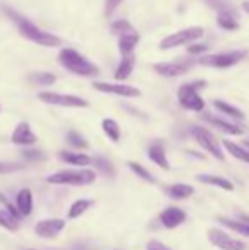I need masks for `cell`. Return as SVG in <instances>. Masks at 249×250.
I'll return each mask as SVG.
<instances>
[{
	"instance_id": "11",
	"label": "cell",
	"mask_w": 249,
	"mask_h": 250,
	"mask_svg": "<svg viewBox=\"0 0 249 250\" xmlns=\"http://www.w3.org/2000/svg\"><path fill=\"white\" fill-rule=\"evenodd\" d=\"M92 87L103 94H113V96L126 97V99H133V97H140V90L136 87L125 85V83H108V82H94Z\"/></svg>"
},
{
	"instance_id": "13",
	"label": "cell",
	"mask_w": 249,
	"mask_h": 250,
	"mask_svg": "<svg viewBox=\"0 0 249 250\" xmlns=\"http://www.w3.org/2000/svg\"><path fill=\"white\" fill-rule=\"evenodd\" d=\"M10 142L14 145L19 146H31L38 142V136L34 135V131L31 129V125L26 121H21L19 125L14 128L12 136H10Z\"/></svg>"
},
{
	"instance_id": "32",
	"label": "cell",
	"mask_w": 249,
	"mask_h": 250,
	"mask_svg": "<svg viewBox=\"0 0 249 250\" xmlns=\"http://www.w3.org/2000/svg\"><path fill=\"white\" fill-rule=\"evenodd\" d=\"M29 80L36 85H53L57 82V77L48 72H34L29 75Z\"/></svg>"
},
{
	"instance_id": "23",
	"label": "cell",
	"mask_w": 249,
	"mask_h": 250,
	"mask_svg": "<svg viewBox=\"0 0 249 250\" xmlns=\"http://www.w3.org/2000/svg\"><path fill=\"white\" fill-rule=\"evenodd\" d=\"M217 24H219V27H222V29H226V31L239 29V21L236 19L232 10H220V12L217 14Z\"/></svg>"
},
{
	"instance_id": "1",
	"label": "cell",
	"mask_w": 249,
	"mask_h": 250,
	"mask_svg": "<svg viewBox=\"0 0 249 250\" xmlns=\"http://www.w3.org/2000/svg\"><path fill=\"white\" fill-rule=\"evenodd\" d=\"M58 62L65 70H68L73 75L80 77H96L99 73V68L94 65L92 62L82 56L79 51H75L73 48H63L58 53Z\"/></svg>"
},
{
	"instance_id": "33",
	"label": "cell",
	"mask_w": 249,
	"mask_h": 250,
	"mask_svg": "<svg viewBox=\"0 0 249 250\" xmlns=\"http://www.w3.org/2000/svg\"><path fill=\"white\" fill-rule=\"evenodd\" d=\"M67 142H68L70 146H73V148H77V150L89 148V143H87V140L77 131H68V135H67Z\"/></svg>"
},
{
	"instance_id": "21",
	"label": "cell",
	"mask_w": 249,
	"mask_h": 250,
	"mask_svg": "<svg viewBox=\"0 0 249 250\" xmlns=\"http://www.w3.org/2000/svg\"><path fill=\"white\" fill-rule=\"evenodd\" d=\"M202 184H208V186H215V188H220L224 191H234V184L226 177H220V175H215V174H198L196 175Z\"/></svg>"
},
{
	"instance_id": "4",
	"label": "cell",
	"mask_w": 249,
	"mask_h": 250,
	"mask_svg": "<svg viewBox=\"0 0 249 250\" xmlns=\"http://www.w3.org/2000/svg\"><path fill=\"white\" fill-rule=\"evenodd\" d=\"M50 184L57 186H89L96 181V172L91 168H79V170H58L46 177Z\"/></svg>"
},
{
	"instance_id": "29",
	"label": "cell",
	"mask_w": 249,
	"mask_h": 250,
	"mask_svg": "<svg viewBox=\"0 0 249 250\" xmlns=\"http://www.w3.org/2000/svg\"><path fill=\"white\" fill-rule=\"evenodd\" d=\"M133 66H135V58H133V56L121 58L120 65H118L116 72H114V79H116V80H126L130 75H132Z\"/></svg>"
},
{
	"instance_id": "37",
	"label": "cell",
	"mask_w": 249,
	"mask_h": 250,
	"mask_svg": "<svg viewBox=\"0 0 249 250\" xmlns=\"http://www.w3.org/2000/svg\"><path fill=\"white\" fill-rule=\"evenodd\" d=\"M123 2V0H106V3H104V17H111L113 16V12L118 9V5Z\"/></svg>"
},
{
	"instance_id": "12",
	"label": "cell",
	"mask_w": 249,
	"mask_h": 250,
	"mask_svg": "<svg viewBox=\"0 0 249 250\" xmlns=\"http://www.w3.org/2000/svg\"><path fill=\"white\" fill-rule=\"evenodd\" d=\"M186 218H188L186 211L181 209V208H178V206L166 208V209L159 214L160 223H162V227L167 228V230H174V228L181 227V225L186 221Z\"/></svg>"
},
{
	"instance_id": "26",
	"label": "cell",
	"mask_w": 249,
	"mask_h": 250,
	"mask_svg": "<svg viewBox=\"0 0 249 250\" xmlns=\"http://www.w3.org/2000/svg\"><path fill=\"white\" fill-rule=\"evenodd\" d=\"M92 164H94V167H96L97 170L104 175V177L114 179V175H116L114 165L111 164V160H108L106 157H103V155H96V157H92Z\"/></svg>"
},
{
	"instance_id": "17",
	"label": "cell",
	"mask_w": 249,
	"mask_h": 250,
	"mask_svg": "<svg viewBox=\"0 0 249 250\" xmlns=\"http://www.w3.org/2000/svg\"><path fill=\"white\" fill-rule=\"evenodd\" d=\"M16 208L17 211L21 213V216H29L33 213V208H34V199H33V192L31 189L24 188L17 192L16 196Z\"/></svg>"
},
{
	"instance_id": "22",
	"label": "cell",
	"mask_w": 249,
	"mask_h": 250,
	"mask_svg": "<svg viewBox=\"0 0 249 250\" xmlns=\"http://www.w3.org/2000/svg\"><path fill=\"white\" fill-rule=\"evenodd\" d=\"M213 105H215V109L219 112H222L224 116H229L230 119H237V121H244V112L241 111L239 107H236V105L229 104V102L226 101H220V99H215L213 101Z\"/></svg>"
},
{
	"instance_id": "8",
	"label": "cell",
	"mask_w": 249,
	"mask_h": 250,
	"mask_svg": "<svg viewBox=\"0 0 249 250\" xmlns=\"http://www.w3.org/2000/svg\"><path fill=\"white\" fill-rule=\"evenodd\" d=\"M38 99L45 104L50 105H58V107H70V109H86L89 107V102L82 97L77 96H68V94H60V92H40Z\"/></svg>"
},
{
	"instance_id": "41",
	"label": "cell",
	"mask_w": 249,
	"mask_h": 250,
	"mask_svg": "<svg viewBox=\"0 0 249 250\" xmlns=\"http://www.w3.org/2000/svg\"><path fill=\"white\" fill-rule=\"evenodd\" d=\"M243 10L244 12L249 14V0H246V2H243Z\"/></svg>"
},
{
	"instance_id": "28",
	"label": "cell",
	"mask_w": 249,
	"mask_h": 250,
	"mask_svg": "<svg viewBox=\"0 0 249 250\" xmlns=\"http://www.w3.org/2000/svg\"><path fill=\"white\" fill-rule=\"evenodd\" d=\"M219 221L224 225L226 228H229V230L236 231L237 235H243V237H248L249 238V225L244 223V221L241 220H230V218H219Z\"/></svg>"
},
{
	"instance_id": "5",
	"label": "cell",
	"mask_w": 249,
	"mask_h": 250,
	"mask_svg": "<svg viewBox=\"0 0 249 250\" xmlns=\"http://www.w3.org/2000/svg\"><path fill=\"white\" fill-rule=\"evenodd\" d=\"M205 31L203 27L193 26V27H186V29H181L178 33H173L169 36H166L162 41L159 43L160 50H173V48L178 46H184V44H193L196 41H200V38H203Z\"/></svg>"
},
{
	"instance_id": "15",
	"label": "cell",
	"mask_w": 249,
	"mask_h": 250,
	"mask_svg": "<svg viewBox=\"0 0 249 250\" xmlns=\"http://www.w3.org/2000/svg\"><path fill=\"white\" fill-rule=\"evenodd\" d=\"M147 155H149L150 160H152L156 165H159L160 168H164V170H171V164H169V160H167L164 142H160V140H154V142L149 145V148H147Z\"/></svg>"
},
{
	"instance_id": "10",
	"label": "cell",
	"mask_w": 249,
	"mask_h": 250,
	"mask_svg": "<svg viewBox=\"0 0 249 250\" xmlns=\"http://www.w3.org/2000/svg\"><path fill=\"white\" fill-rule=\"evenodd\" d=\"M67 221L62 218H46V220H40L34 225V233L40 238H55L63 231Z\"/></svg>"
},
{
	"instance_id": "2",
	"label": "cell",
	"mask_w": 249,
	"mask_h": 250,
	"mask_svg": "<svg viewBox=\"0 0 249 250\" xmlns=\"http://www.w3.org/2000/svg\"><path fill=\"white\" fill-rule=\"evenodd\" d=\"M10 16L16 19L17 29H19V33H21V36H23V38H26V40L40 44V46H46V48L62 46V40L58 36L46 33V31H43V29H40L36 24H33L29 19H26V17L14 16V14H10Z\"/></svg>"
},
{
	"instance_id": "38",
	"label": "cell",
	"mask_w": 249,
	"mask_h": 250,
	"mask_svg": "<svg viewBox=\"0 0 249 250\" xmlns=\"http://www.w3.org/2000/svg\"><path fill=\"white\" fill-rule=\"evenodd\" d=\"M208 50V46H206L205 43H193L188 46V53L189 55H202L203 51Z\"/></svg>"
},
{
	"instance_id": "36",
	"label": "cell",
	"mask_w": 249,
	"mask_h": 250,
	"mask_svg": "<svg viewBox=\"0 0 249 250\" xmlns=\"http://www.w3.org/2000/svg\"><path fill=\"white\" fill-rule=\"evenodd\" d=\"M23 157L26 160H31V162H38V160H43L45 158V153L40 150H24L23 151Z\"/></svg>"
},
{
	"instance_id": "9",
	"label": "cell",
	"mask_w": 249,
	"mask_h": 250,
	"mask_svg": "<svg viewBox=\"0 0 249 250\" xmlns=\"http://www.w3.org/2000/svg\"><path fill=\"white\" fill-rule=\"evenodd\" d=\"M208 240L219 250H246V244L243 240L230 237L227 231L220 230V228H210Z\"/></svg>"
},
{
	"instance_id": "7",
	"label": "cell",
	"mask_w": 249,
	"mask_h": 250,
	"mask_svg": "<svg viewBox=\"0 0 249 250\" xmlns=\"http://www.w3.org/2000/svg\"><path fill=\"white\" fill-rule=\"evenodd\" d=\"M191 136L196 140V143H198L206 153L212 155L213 158H217V160H220V162L226 160V155H224L220 143L217 142V138L206 128H203V126H193Z\"/></svg>"
},
{
	"instance_id": "19",
	"label": "cell",
	"mask_w": 249,
	"mask_h": 250,
	"mask_svg": "<svg viewBox=\"0 0 249 250\" xmlns=\"http://www.w3.org/2000/svg\"><path fill=\"white\" fill-rule=\"evenodd\" d=\"M140 41V34L136 31H130V33H125L118 38V50H120V55L126 58V56H132V51L135 50V46Z\"/></svg>"
},
{
	"instance_id": "24",
	"label": "cell",
	"mask_w": 249,
	"mask_h": 250,
	"mask_svg": "<svg viewBox=\"0 0 249 250\" xmlns=\"http://www.w3.org/2000/svg\"><path fill=\"white\" fill-rule=\"evenodd\" d=\"M92 204H94L92 199H77L75 203L70 204L68 211H67V220H77V218H80Z\"/></svg>"
},
{
	"instance_id": "27",
	"label": "cell",
	"mask_w": 249,
	"mask_h": 250,
	"mask_svg": "<svg viewBox=\"0 0 249 250\" xmlns=\"http://www.w3.org/2000/svg\"><path fill=\"white\" fill-rule=\"evenodd\" d=\"M0 227L5 228L7 231H17L21 227V218L14 216L7 209H0Z\"/></svg>"
},
{
	"instance_id": "40",
	"label": "cell",
	"mask_w": 249,
	"mask_h": 250,
	"mask_svg": "<svg viewBox=\"0 0 249 250\" xmlns=\"http://www.w3.org/2000/svg\"><path fill=\"white\" fill-rule=\"evenodd\" d=\"M0 203H2V204H3V208H9V206H12V204H10V203H9V199H7V198H5V196H3V194H2V192H0Z\"/></svg>"
},
{
	"instance_id": "14",
	"label": "cell",
	"mask_w": 249,
	"mask_h": 250,
	"mask_svg": "<svg viewBox=\"0 0 249 250\" xmlns=\"http://www.w3.org/2000/svg\"><path fill=\"white\" fill-rule=\"evenodd\" d=\"M191 68V63L188 62H171V63H157L154 66L159 75L162 77H167V79H173V77H180V75H184L188 70Z\"/></svg>"
},
{
	"instance_id": "31",
	"label": "cell",
	"mask_w": 249,
	"mask_h": 250,
	"mask_svg": "<svg viewBox=\"0 0 249 250\" xmlns=\"http://www.w3.org/2000/svg\"><path fill=\"white\" fill-rule=\"evenodd\" d=\"M126 165H128V168L133 172V174L138 175V177H140V179H143V181L150 182V184H156V182H157V179L154 177V175L150 174V172L147 170V168L143 167V165L136 164V162H128V164H126Z\"/></svg>"
},
{
	"instance_id": "18",
	"label": "cell",
	"mask_w": 249,
	"mask_h": 250,
	"mask_svg": "<svg viewBox=\"0 0 249 250\" xmlns=\"http://www.w3.org/2000/svg\"><path fill=\"white\" fill-rule=\"evenodd\" d=\"M58 158L62 162L68 165H73V167H89L92 164V157L86 153H80V151H67V150H62L58 153Z\"/></svg>"
},
{
	"instance_id": "34",
	"label": "cell",
	"mask_w": 249,
	"mask_h": 250,
	"mask_svg": "<svg viewBox=\"0 0 249 250\" xmlns=\"http://www.w3.org/2000/svg\"><path fill=\"white\" fill-rule=\"evenodd\" d=\"M111 31H113V33H116L118 36H121V34L133 31V27H132V24H130L128 21L123 19V21H114V22L111 24Z\"/></svg>"
},
{
	"instance_id": "25",
	"label": "cell",
	"mask_w": 249,
	"mask_h": 250,
	"mask_svg": "<svg viewBox=\"0 0 249 250\" xmlns=\"http://www.w3.org/2000/svg\"><path fill=\"white\" fill-rule=\"evenodd\" d=\"M101 128H103L104 135H106L108 138H110L113 143L120 142V138H121V128H120V125H118V123L114 121V119L104 118L103 123H101Z\"/></svg>"
},
{
	"instance_id": "6",
	"label": "cell",
	"mask_w": 249,
	"mask_h": 250,
	"mask_svg": "<svg viewBox=\"0 0 249 250\" xmlns=\"http://www.w3.org/2000/svg\"><path fill=\"white\" fill-rule=\"evenodd\" d=\"M248 53L244 50L236 51H227V53H213V55H205L200 58V65L210 66V68H230V66L237 65L246 58Z\"/></svg>"
},
{
	"instance_id": "30",
	"label": "cell",
	"mask_w": 249,
	"mask_h": 250,
	"mask_svg": "<svg viewBox=\"0 0 249 250\" xmlns=\"http://www.w3.org/2000/svg\"><path fill=\"white\" fill-rule=\"evenodd\" d=\"M222 145H224V148L229 151L234 158H237V160H243V162H248V164H249V151L246 148H243V146L237 145V143H234V142H229V140H224Z\"/></svg>"
},
{
	"instance_id": "3",
	"label": "cell",
	"mask_w": 249,
	"mask_h": 250,
	"mask_svg": "<svg viewBox=\"0 0 249 250\" xmlns=\"http://www.w3.org/2000/svg\"><path fill=\"white\" fill-rule=\"evenodd\" d=\"M206 85V82L198 80V82H189L183 83V85L178 89V102L183 109L193 112H202L205 109V101L200 96V89Z\"/></svg>"
},
{
	"instance_id": "39",
	"label": "cell",
	"mask_w": 249,
	"mask_h": 250,
	"mask_svg": "<svg viewBox=\"0 0 249 250\" xmlns=\"http://www.w3.org/2000/svg\"><path fill=\"white\" fill-rule=\"evenodd\" d=\"M147 250H173L171 247H167L166 244H162L160 240H149V244H147Z\"/></svg>"
},
{
	"instance_id": "42",
	"label": "cell",
	"mask_w": 249,
	"mask_h": 250,
	"mask_svg": "<svg viewBox=\"0 0 249 250\" xmlns=\"http://www.w3.org/2000/svg\"><path fill=\"white\" fill-rule=\"evenodd\" d=\"M246 143H248V145H249V140H248V142H246Z\"/></svg>"
},
{
	"instance_id": "16",
	"label": "cell",
	"mask_w": 249,
	"mask_h": 250,
	"mask_svg": "<svg viewBox=\"0 0 249 250\" xmlns=\"http://www.w3.org/2000/svg\"><path fill=\"white\" fill-rule=\"evenodd\" d=\"M203 121L210 123L212 126H215L217 129L220 131L227 133V135H234V136H241L244 133V129L241 128L237 123L232 121H227L224 118H219V116H213V114H203Z\"/></svg>"
},
{
	"instance_id": "20",
	"label": "cell",
	"mask_w": 249,
	"mask_h": 250,
	"mask_svg": "<svg viewBox=\"0 0 249 250\" xmlns=\"http://www.w3.org/2000/svg\"><path fill=\"white\" fill-rule=\"evenodd\" d=\"M164 192L167 194V198L174 201H183L188 199L195 194V188L189 184H183V182H178V184H171L164 188Z\"/></svg>"
},
{
	"instance_id": "35",
	"label": "cell",
	"mask_w": 249,
	"mask_h": 250,
	"mask_svg": "<svg viewBox=\"0 0 249 250\" xmlns=\"http://www.w3.org/2000/svg\"><path fill=\"white\" fill-rule=\"evenodd\" d=\"M24 168V164L21 162H0V174H12Z\"/></svg>"
}]
</instances>
